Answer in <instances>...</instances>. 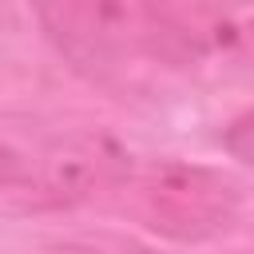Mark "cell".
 Listing matches in <instances>:
<instances>
[{
	"instance_id": "cell-1",
	"label": "cell",
	"mask_w": 254,
	"mask_h": 254,
	"mask_svg": "<svg viewBox=\"0 0 254 254\" xmlns=\"http://www.w3.org/2000/svg\"><path fill=\"white\" fill-rule=\"evenodd\" d=\"M123 206L163 238L202 242L222 234L238 214V190L226 175L198 163H151L119 179Z\"/></svg>"
},
{
	"instance_id": "cell-2",
	"label": "cell",
	"mask_w": 254,
	"mask_h": 254,
	"mask_svg": "<svg viewBox=\"0 0 254 254\" xmlns=\"http://www.w3.org/2000/svg\"><path fill=\"white\" fill-rule=\"evenodd\" d=\"M20 171H24V163H20V155H16L12 147H4V143H0V187H8V183H16V179H20Z\"/></svg>"
}]
</instances>
